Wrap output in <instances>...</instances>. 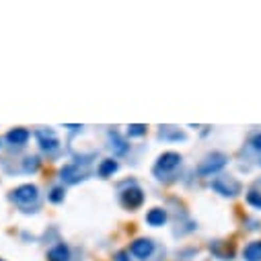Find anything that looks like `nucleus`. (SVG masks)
<instances>
[{
  "instance_id": "obj_1",
  "label": "nucleus",
  "mask_w": 261,
  "mask_h": 261,
  "mask_svg": "<svg viewBox=\"0 0 261 261\" xmlns=\"http://www.w3.org/2000/svg\"><path fill=\"white\" fill-rule=\"evenodd\" d=\"M11 200L23 210V212H37L39 208V187L33 183H23L11 191Z\"/></svg>"
},
{
  "instance_id": "obj_2",
  "label": "nucleus",
  "mask_w": 261,
  "mask_h": 261,
  "mask_svg": "<svg viewBox=\"0 0 261 261\" xmlns=\"http://www.w3.org/2000/svg\"><path fill=\"white\" fill-rule=\"evenodd\" d=\"M119 204L125 210H138L144 204V189L136 181H125L123 187L119 189Z\"/></svg>"
},
{
  "instance_id": "obj_3",
  "label": "nucleus",
  "mask_w": 261,
  "mask_h": 261,
  "mask_svg": "<svg viewBox=\"0 0 261 261\" xmlns=\"http://www.w3.org/2000/svg\"><path fill=\"white\" fill-rule=\"evenodd\" d=\"M181 161H183V156H181L179 152L167 150V152H163V154L156 159V163H154V167H152V175H154L156 179H165L167 175L175 173V171L181 167Z\"/></svg>"
},
{
  "instance_id": "obj_4",
  "label": "nucleus",
  "mask_w": 261,
  "mask_h": 261,
  "mask_svg": "<svg viewBox=\"0 0 261 261\" xmlns=\"http://www.w3.org/2000/svg\"><path fill=\"white\" fill-rule=\"evenodd\" d=\"M228 165V156L224 152H210L204 156V161L198 165V175L200 177H210L220 173Z\"/></svg>"
},
{
  "instance_id": "obj_5",
  "label": "nucleus",
  "mask_w": 261,
  "mask_h": 261,
  "mask_svg": "<svg viewBox=\"0 0 261 261\" xmlns=\"http://www.w3.org/2000/svg\"><path fill=\"white\" fill-rule=\"evenodd\" d=\"M210 187L220 193L222 198H237V195L241 193V183L234 179V177H228V175H218L210 181Z\"/></svg>"
},
{
  "instance_id": "obj_6",
  "label": "nucleus",
  "mask_w": 261,
  "mask_h": 261,
  "mask_svg": "<svg viewBox=\"0 0 261 261\" xmlns=\"http://www.w3.org/2000/svg\"><path fill=\"white\" fill-rule=\"evenodd\" d=\"M35 138H37V144L41 148V152L45 154H56L60 150V140L56 136L54 129H47V127H41V129H35Z\"/></svg>"
},
{
  "instance_id": "obj_7",
  "label": "nucleus",
  "mask_w": 261,
  "mask_h": 261,
  "mask_svg": "<svg viewBox=\"0 0 261 261\" xmlns=\"http://www.w3.org/2000/svg\"><path fill=\"white\" fill-rule=\"evenodd\" d=\"M154 249H156V245H154L152 239H148V237H140V239L132 241V245H129L127 251H129V255H132V257H136V259H140V261H146V259L152 257Z\"/></svg>"
},
{
  "instance_id": "obj_8",
  "label": "nucleus",
  "mask_w": 261,
  "mask_h": 261,
  "mask_svg": "<svg viewBox=\"0 0 261 261\" xmlns=\"http://www.w3.org/2000/svg\"><path fill=\"white\" fill-rule=\"evenodd\" d=\"M60 179H62V183H66V185H76V183L87 179V171H83L81 165H76V163H68V165L62 167Z\"/></svg>"
},
{
  "instance_id": "obj_9",
  "label": "nucleus",
  "mask_w": 261,
  "mask_h": 261,
  "mask_svg": "<svg viewBox=\"0 0 261 261\" xmlns=\"http://www.w3.org/2000/svg\"><path fill=\"white\" fill-rule=\"evenodd\" d=\"M107 136H109V146H111V150H113L115 156H125V154L129 152V144H127V140L117 132V129H111Z\"/></svg>"
},
{
  "instance_id": "obj_10",
  "label": "nucleus",
  "mask_w": 261,
  "mask_h": 261,
  "mask_svg": "<svg viewBox=\"0 0 261 261\" xmlns=\"http://www.w3.org/2000/svg\"><path fill=\"white\" fill-rule=\"evenodd\" d=\"M29 138H31V132L27 127H13V129H9L7 136H5V140L11 146H25L29 142Z\"/></svg>"
},
{
  "instance_id": "obj_11",
  "label": "nucleus",
  "mask_w": 261,
  "mask_h": 261,
  "mask_svg": "<svg viewBox=\"0 0 261 261\" xmlns=\"http://www.w3.org/2000/svg\"><path fill=\"white\" fill-rule=\"evenodd\" d=\"M159 138H163L165 142H183L187 136H185V132H181L179 127H173V125H161V129H159Z\"/></svg>"
},
{
  "instance_id": "obj_12",
  "label": "nucleus",
  "mask_w": 261,
  "mask_h": 261,
  "mask_svg": "<svg viewBox=\"0 0 261 261\" xmlns=\"http://www.w3.org/2000/svg\"><path fill=\"white\" fill-rule=\"evenodd\" d=\"M167 220H169V214H167L165 208H152V210H148V214H146V224L152 226V228L165 226Z\"/></svg>"
},
{
  "instance_id": "obj_13",
  "label": "nucleus",
  "mask_w": 261,
  "mask_h": 261,
  "mask_svg": "<svg viewBox=\"0 0 261 261\" xmlns=\"http://www.w3.org/2000/svg\"><path fill=\"white\" fill-rule=\"evenodd\" d=\"M70 259V247L66 243H56L47 251V261H68Z\"/></svg>"
},
{
  "instance_id": "obj_14",
  "label": "nucleus",
  "mask_w": 261,
  "mask_h": 261,
  "mask_svg": "<svg viewBox=\"0 0 261 261\" xmlns=\"http://www.w3.org/2000/svg\"><path fill=\"white\" fill-rule=\"evenodd\" d=\"M117 171H119V163H117L115 159H103V161L99 163V167H97V175L103 177V179L113 177Z\"/></svg>"
},
{
  "instance_id": "obj_15",
  "label": "nucleus",
  "mask_w": 261,
  "mask_h": 261,
  "mask_svg": "<svg viewBox=\"0 0 261 261\" xmlns=\"http://www.w3.org/2000/svg\"><path fill=\"white\" fill-rule=\"evenodd\" d=\"M243 261H261V241H251L245 245Z\"/></svg>"
},
{
  "instance_id": "obj_16",
  "label": "nucleus",
  "mask_w": 261,
  "mask_h": 261,
  "mask_svg": "<svg viewBox=\"0 0 261 261\" xmlns=\"http://www.w3.org/2000/svg\"><path fill=\"white\" fill-rule=\"evenodd\" d=\"M64 198H66V189H64L62 185L51 187L49 193H47V202H49V204H62Z\"/></svg>"
},
{
  "instance_id": "obj_17",
  "label": "nucleus",
  "mask_w": 261,
  "mask_h": 261,
  "mask_svg": "<svg viewBox=\"0 0 261 261\" xmlns=\"http://www.w3.org/2000/svg\"><path fill=\"white\" fill-rule=\"evenodd\" d=\"M146 132H148L146 123H129L125 134H127V138H142Z\"/></svg>"
},
{
  "instance_id": "obj_18",
  "label": "nucleus",
  "mask_w": 261,
  "mask_h": 261,
  "mask_svg": "<svg viewBox=\"0 0 261 261\" xmlns=\"http://www.w3.org/2000/svg\"><path fill=\"white\" fill-rule=\"evenodd\" d=\"M245 200H247V204H249L251 208L261 210V191H259V189H249L247 195H245Z\"/></svg>"
},
{
  "instance_id": "obj_19",
  "label": "nucleus",
  "mask_w": 261,
  "mask_h": 261,
  "mask_svg": "<svg viewBox=\"0 0 261 261\" xmlns=\"http://www.w3.org/2000/svg\"><path fill=\"white\" fill-rule=\"evenodd\" d=\"M39 167H41V161H39V156H25V161H23V171L25 173H37L39 171Z\"/></svg>"
},
{
  "instance_id": "obj_20",
  "label": "nucleus",
  "mask_w": 261,
  "mask_h": 261,
  "mask_svg": "<svg viewBox=\"0 0 261 261\" xmlns=\"http://www.w3.org/2000/svg\"><path fill=\"white\" fill-rule=\"evenodd\" d=\"M249 144H251V148H253L255 152L261 154V132H255V134L249 138Z\"/></svg>"
},
{
  "instance_id": "obj_21",
  "label": "nucleus",
  "mask_w": 261,
  "mask_h": 261,
  "mask_svg": "<svg viewBox=\"0 0 261 261\" xmlns=\"http://www.w3.org/2000/svg\"><path fill=\"white\" fill-rule=\"evenodd\" d=\"M113 259L115 261H132V259H129V251H117Z\"/></svg>"
},
{
  "instance_id": "obj_22",
  "label": "nucleus",
  "mask_w": 261,
  "mask_h": 261,
  "mask_svg": "<svg viewBox=\"0 0 261 261\" xmlns=\"http://www.w3.org/2000/svg\"><path fill=\"white\" fill-rule=\"evenodd\" d=\"M0 148H3V138H0Z\"/></svg>"
},
{
  "instance_id": "obj_23",
  "label": "nucleus",
  "mask_w": 261,
  "mask_h": 261,
  "mask_svg": "<svg viewBox=\"0 0 261 261\" xmlns=\"http://www.w3.org/2000/svg\"><path fill=\"white\" fill-rule=\"evenodd\" d=\"M0 261H5V259H0Z\"/></svg>"
}]
</instances>
